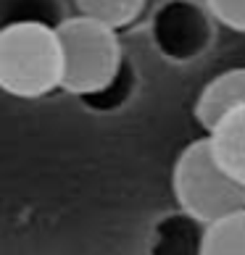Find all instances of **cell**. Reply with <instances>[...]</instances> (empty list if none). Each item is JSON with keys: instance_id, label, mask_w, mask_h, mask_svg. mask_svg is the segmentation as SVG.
Listing matches in <instances>:
<instances>
[{"instance_id": "6da1fadb", "label": "cell", "mask_w": 245, "mask_h": 255, "mask_svg": "<svg viewBox=\"0 0 245 255\" xmlns=\"http://www.w3.org/2000/svg\"><path fill=\"white\" fill-rule=\"evenodd\" d=\"M174 197L182 213L198 226L245 211V184H240L214 155L209 134L193 139L174 163Z\"/></svg>"}, {"instance_id": "7a4b0ae2", "label": "cell", "mask_w": 245, "mask_h": 255, "mask_svg": "<svg viewBox=\"0 0 245 255\" xmlns=\"http://www.w3.org/2000/svg\"><path fill=\"white\" fill-rule=\"evenodd\" d=\"M61 84L63 55L53 26L18 24L0 29V90L37 100L61 90Z\"/></svg>"}, {"instance_id": "3957f363", "label": "cell", "mask_w": 245, "mask_h": 255, "mask_svg": "<svg viewBox=\"0 0 245 255\" xmlns=\"http://www.w3.org/2000/svg\"><path fill=\"white\" fill-rule=\"evenodd\" d=\"M55 32L63 55L61 90L77 95L79 100L106 90L127 63L119 32L100 21H92L87 16H69Z\"/></svg>"}, {"instance_id": "277c9868", "label": "cell", "mask_w": 245, "mask_h": 255, "mask_svg": "<svg viewBox=\"0 0 245 255\" xmlns=\"http://www.w3.org/2000/svg\"><path fill=\"white\" fill-rule=\"evenodd\" d=\"M243 106H245V66L216 74L206 84L195 100V119L201 124L203 134H209L230 111Z\"/></svg>"}, {"instance_id": "5b68a950", "label": "cell", "mask_w": 245, "mask_h": 255, "mask_svg": "<svg viewBox=\"0 0 245 255\" xmlns=\"http://www.w3.org/2000/svg\"><path fill=\"white\" fill-rule=\"evenodd\" d=\"M209 139H211L214 155L219 158V163L240 184H245V106L230 111L209 131Z\"/></svg>"}, {"instance_id": "8992f818", "label": "cell", "mask_w": 245, "mask_h": 255, "mask_svg": "<svg viewBox=\"0 0 245 255\" xmlns=\"http://www.w3.org/2000/svg\"><path fill=\"white\" fill-rule=\"evenodd\" d=\"M195 255H245V211L203 226Z\"/></svg>"}, {"instance_id": "52a82bcc", "label": "cell", "mask_w": 245, "mask_h": 255, "mask_svg": "<svg viewBox=\"0 0 245 255\" xmlns=\"http://www.w3.org/2000/svg\"><path fill=\"white\" fill-rule=\"evenodd\" d=\"M69 16H63L58 0H0V29L18 24H42L58 26Z\"/></svg>"}, {"instance_id": "ba28073f", "label": "cell", "mask_w": 245, "mask_h": 255, "mask_svg": "<svg viewBox=\"0 0 245 255\" xmlns=\"http://www.w3.org/2000/svg\"><path fill=\"white\" fill-rule=\"evenodd\" d=\"M77 16H87L111 29H124L143 16L148 0H71Z\"/></svg>"}, {"instance_id": "9c48e42d", "label": "cell", "mask_w": 245, "mask_h": 255, "mask_svg": "<svg viewBox=\"0 0 245 255\" xmlns=\"http://www.w3.org/2000/svg\"><path fill=\"white\" fill-rule=\"evenodd\" d=\"M129 90H132V71H129V63H124V66H121V71L116 74V79L111 82L106 90L95 92V95L82 98V103L87 108L103 111V113H106V111H116V108H121L127 103Z\"/></svg>"}, {"instance_id": "30bf717a", "label": "cell", "mask_w": 245, "mask_h": 255, "mask_svg": "<svg viewBox=\"0 0 245 255\" xmlns=\"http://www.w3.org/2000/svg\"><path fill=\"white\" fill-rule=\"evenodd\" d=\"M206 8L227 29L245 34V0H206Z\"/></svg>"}]
</instances>
